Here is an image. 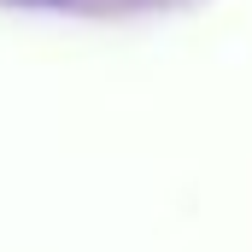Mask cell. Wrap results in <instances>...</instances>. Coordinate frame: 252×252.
I'll use <instances>...</instances> for the list:
<instances>
[]
</instances>
